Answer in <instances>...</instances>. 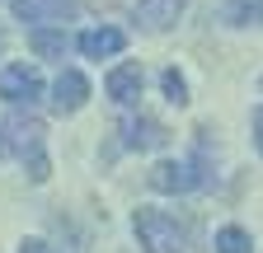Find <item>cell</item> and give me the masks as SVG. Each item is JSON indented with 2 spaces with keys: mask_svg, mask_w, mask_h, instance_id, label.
<instances>
[{
  "mask_svg": "<svg viewBox=\"0 0 263 253\" xmlns=\"http://www.w3.org/2000/svg\"><path fill=\"white\" fill-rule=\"evenodd\" d=\"M5 132H10V150L24 160V169H28V178L33 183H47V174H52V160H47V145H43V136H47V126L33 117V113H14L10 122H5Z\"/></svg>",
  "mask_w": 263,
  "mask_h": 253,
  "instance_id": "1",
  "label": "cell"
},
{
  "mask_svg": "<svg viewBox=\"0 0 263 253\" xmlns=\"http://www.w3.org/2000/svg\"><path fill=\"white\" fill-rule=\"evenodd\" d=\"M132 230H137L146 253H183V230L174 225V216H164L155 206H137L132 211Z\"/></svg>",
  "mask_w": 263,
  "mask_h": 253,
  "instance_id": "2",
  "label": "cell"
},
{
  "mask_svg": "<svg viewBox=\"0 0 263 253\" xmlns=\"http://www.w3.org/2000/svg\"><path fill=\"white\" fill-rule=\"evenodd\" d=\"M202 164H207V145H197V164H183V160H160L151 174H146V183L155 187V193H174V197H183V193H193V187H202Z\"/></svg>",
  "mask_w": 263,
  "mask_h": 253,
  "instance_id": "3",
  "label": "cell"
},
{
  "mask_svg": "<svg viewBox=\"0 0 263 253\" xmlns=\"http://www.w3.org/2000/svg\"><path fill=\"white\" fill-rule=\"evenodd\" d=\"M0 99L33 108V103L43 99V75H38V66H24V61L5 66V71H0Z\"/></svg>",
  "mask_w": 263,
  "mask_h": 253,
  "instance_id": "4",
  "label": "cell"
},
{
  "mask_svg": "<svg viewBox=\"0 0 263 253\" xmlns=\"http://www.w3.org/2000/svg\"><path fill=\"white\" fill-rule=\"evenodd\" d=\"M10 10L24 24H61V19H76L80 14L76 0H10Z\"/></svg>",
  "mask_w": 263,
  "mask_h": 253,
  "instance_id": "5",
  "label": "cell"
},
{
  "mask_svg": "<svg viewBox=\"0 0 263 253\" xmlns=\"http://www.w3.org/2000/svg\"><path fill=\"white\" fill-rule=\"evenodd\" d=\"M183 10H188V0H137V24L146 33H164V28L179 24Z\"/></svg>",
  "mask_w": 263,
  "mask_h": 253,
  "instance_id": "6",
  "label": "cell"
},
{
  "mask_svg": "<svg viewBox=\"0 0 263 253\" xmlns=\"http://www.w3.org/2000/svg\"><path fill=\"white\" fill-rule=\"evenodd\" d=\"M141 85H146V75H141L137 61H122V66H113V71H108V80H104L108 99H113V103H122V108L141 99Z\"/></svg>",
  "mask_w": 263,
  "mask_h": 253,
  "instance_id": "7",
  "label": "cell"
},
{
  "mask_svg": "<svg viewBox=\"0 0 263 253\" xmlns=\"http://www.w3.org/2000/svg\"><path fill=\"white\" fill-rule=\"evenodd\" d=\"M122 145L127 150H164L170 145V132L155 117H127L122 122Z\"/></svg>",
  "mask_w": 263,
  "mask_h": 253,
  "instance_id": "8",
  "label": "cell"
},
{
  "mask_svg": "<svg viewBox=\"0 0 263 253\" xmlns=\"http://www.w3.org/2000/svg\"><path fill=\"white\" fill-rule=\"evenodd\" d=\"M85 99H89V80L80 71H61L57 85H52V108L57 113H80Z\"/></svg>",
  "mask_w": 263,
  "mask_h": 253,
  "instance_id": "9",
  "label": "cell"
},
{
  "mask_svg": "<svg viewBox=\"0 0 263 253\" xmlns=\"http://www.w3.org/2000/svg\"><path fill=\"white\" fill-rule=\"evenodd\" d=\"M76 47L89 61H108V56H118L127 47V33H122V28H85V33L76 38Z\"/></svg>",
  "mask_w": 263,
  "mask_h": 253,
  "instance_id": "10",
  "label": "cell"
},
{
  "mask_svg": "<svg viewBox=\"0 0 263 253\" xmlns=\"http://www.w3.org/2000/svg\"><path fill=\"white\" fill-rule=\"evenodd\" d=\"M28 47H33V56H43V61H61L66 47H71V38H66L61 28H33V33H28Z\"/></svg>",
  "mask_w": 263,
  "mask_h": 253,
  "instance_id": "11",
  "label": "cell"
},
{
  "mask_svg": "<svg viewBox=\"0 0 263 253\" xmlns=\"http://www.w3.org/2000/svg\"><path fill=\"white\" fill-rule=\"evenodd\" d=\"M221 19L230 28H263V0H226Z\"/></svg>",
  "mask_w": 263,
  "mask_h": 253,
  "instance_id": "12",
  "label": "cell"
},
{
  "mask_svg": "<svg viewBox=\"0 0 263 253\" xmlns=\"http://www.w3.org/2000/svg\"><path fill=\"white\" fill-rule=\"evenodd\" d=\"M212 248L216 253H254V235L245 225H221L216 239H212Z\"/></svg>",
  "mask_w": 263,
  "mask_h": 253,
  "instance_id": "13",
  "label": "cell"
},
{
  "mask_svg": "<svg viewBox=\"0 0 263 253\" xmlns=\"http://www.w3.org/2000/svg\"><path fill=\"white\" fill-rule=\"evenodd\" d=\"M160 89H164V99H170L174 108H188V80H183V75H179L174 66L160 75Z\"/></svg>",
  "mask_w": 263,
  "mask_h": 253,
  "instance_id": "14",
  "label": "cell"
},
{
  "mask_svg": "<svg viewBox=\"0 0 263 253\" xmlns=\"http://www.w3.org/2000/svg\"><path fill=\"white\" fill-rule=\"evenodd\" d=\"M19 253H52V248H47L43 239H24V244H19Z\"/></svg>",
  "mask_w": 263,
  "mask_h": 253,
  "instance_id": "15",
  "label": "cell"
},
{
  "mask_svg": "<svg viewBox=\"0 0 263 253\" xmlns=\"http://www.w3.org/2000/svg\"><path fill=\"white\" fill-rule=\"evenodd\" d=\"M254 141H258V155H263V108H254Z\"/></svg>",
  "mask_w": 263,
  "mask_h": 253,
  "instance_id": "16",
  "label": "cell"
},
{
  "mask_svg": "<svg viewBox=\"0 0 263 253\" xmlns=\"http://www.w3.org/2000/svg\"><path fill=\"white\" fill-rule=\"evenodd\" d=\"M0 52H5V28H0Z\"/></svg>",
  "mask_w": 263,
  "mask_h": 253,
  "instance_id": "17",
  "label": "cell"
},
{
  "mask_svg": "<svg viewBox=\"0 0 263 253\" xmlns=\"http://www.w3.org/2000/svg\"><path fill=\"white\" fill-rule=\"evenodd\" d=\"M0 155H5V141H0Z\"/></svg>",
  "mask_w": 263,
  "mask_h": 253,
  "instance_id": "18",
  "label": "cell"
},
{
  "mask_svg": "<svg viewBox=\"0 0 263 253\" xmlns=\"http://www.w3.org/2000/svg\"><path fill=\"white\" fill-rule=\"evenodd\" d=\"M258 85H263V80H258Z\"/></svg>",
  "mask_w": 263,
  "mask_h": 253,
  "instance_id": "19",
  "label": "cell"
}]
</instances>
